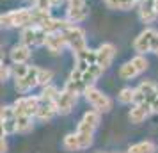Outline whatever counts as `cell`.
Wrapping results in <instances>:
<instances>
[{"mask_svg": "<svg viewBox=\"0 0 158 153\" xmlns=\"http://www.w3.org/2000/svg\"><path fill=\"white\" fill-rule=\"evenodd\" d=\"M100 121H101V112H98V110H89V112L84 114V117H82V121L78 123V128L77 130L78 132H94L98 128Z\"/></svg>", "mask_w": 158, "mask_h": 153, "instance_id": "14", "label": "cell"}, {"mask_svg": "<svg viewBox=\"0 0 158 153\" xmlns=\"http://www.w3.org/2000/svg\"><path fill=\"white\" fill-rule=\"evenodd\" d=\"M39 102L41 98L39 96H22L15 102V110H16V116H32L36 117L37 107H39Z\"/></svg>", "mask_w": 158, "mask_h": 153, "instance_id": "5", "label": "cell"}, {"mask_svg": "<svg viewBox=\"0 0 158 153\" xmlns=\"http://www.w3.org/2000/svg\"><path fill=\"white\" fill-rule=\"evenodd\" d=\"M151 110L153 112H158V87H156V98H155V102L151 103Z\"/></svg>", "mask_w": 158, "mask_h": 153, "instance_id": "33", "label": "cell"}, {"mask_svg": "<svg viewBox=\"0 0 158 153\" xmlns=\"http://www.w3.org/2000/svg\"><path fill=\"white\" fill-rule=\"evenodd\" d=\"M156 36V30L153 29H146L144 32H140L137 39L133 41V48H135L137 53H146V52H151V46H153V37Z\"/></svg>", "mask_w": 158, "mask_h": 153, "instance_id": "12", "label": "cell"}, {"mask_svg": "<svg viewBox=\"0 0 158 153\" xmlns=\"http://www.w3.org/2000/svg\"><path fill=\"white\" fill-rule=\"evenodd\" d=\"M37 73H39V68L32 66V68H30V71L27 73L23 79L15 80L16 91H18V93H22V95H25V93H29L30 89H34L36 86H39V82H37Z\"/></svg>", "mask_w": 158, "mask_h": 153, "instance_id": "9", "label": "cell"}, {"mask_svg": "<svg viewBox=\"0 0 158 153\" xmlns=\"http://www.w3.org/2000/svg\"><path fill=\"white\" fill-rule=\"evenodd\" d=\"M62 146H64L66 151H80L82 150V146H80V141H78V135H77V132L75 134H68L62 141Z\"/></svg>", "mask_w": 158, "mask_h": 153, "instance_id": "25", "label": "cell"}, {"mask_svg": "<svg viewBox=\"0 0 158 153\" xmlns=\"http://www.w3.org/2000/svg\"><path fill=\"white\" fill-rule=\"evenodd\" d=\"M149 112H153L151 110V103L144 102V103H133V107H131V110H130V121L131 123H142L146 117L149 116Z\"/></svg>", "mask_w": 158, "mask_h": 153, "instance_id": "15", "label": "cell"}, {"mask_svg": "<svg viewBox=\"0 0 158 153\" xmlns=\"http://www.w3.org/2000/svg\"><path fill=\"white\" fill-rule=\"evenodd\" d=\"M117 100L123 105H130V103H135V89L131 87H123L117 95Z\"/></svg>", "mask_w": 158, "mask_h": 153, "instance_id": "27", "label": "cell"}, {"mask_svg": "<svg viewBox=\"0 0 158 153\" xmlns=\"http://www.w3.org/2000/svg\"><path fill=\"white\" fill-rule=\"evenodd\" d=\"M27 2H32V4H34V2H36V0H27Z\"/></svg>", "mask_w": 158, "mask_h": 153, "instance_id": "36", "label": "cell"}, {"mask_svg": "<svg viewBox=\"0 0 158 153\" xmlns=\"http://www.w3.org/2000/svg\"><path fill=\"white\" fill-rule=\"evenodd\" d=\"M30 57V46H27L25 43H20V45H15L13 50H11V61L15 64H23L27 62Z\"/></svg>", "mask_w": 158, "mask_h": 153, "instance_id": "20", "label": "cell"}, {"mask_svg": "<svg viewBox=\"0 0 158 153\" xmlns=\"http://www.w3.org/2000/svg\"><path fill=\"white\" fill-rule=\"evenodd\" d=\"M30 68H32V66H29L27 62H23V64H15L13 66V77H15V80L23 79V77L30 71Z\"/></svg>", "mask_w": 158, "mask_h": 153, "instance_id": "28", "label": "cell"}, {"mask_svg": "<svg viewBox=\"0 0 158 153\" xmlns=\"http://www.w3.org/2000/svg\"><path fill=\"white\" fill-rule=\"evenodd\" d=\"M155 9H156V13H158V0H155Z\"/></svg>", "mask_w": 158, "mask_h": 153, "instance_id": "35", "label": "cell"}, {"mask_svg": "<svg viewBox=\"0 0 158 153\" xmlns=\"http://www.w3.org/2000/svg\"><path fill=\"white\" fill-rule=\"evenodd\" d=\"M155 53H156V55H158V48H156V50H155Z\"/></svg>", "mask_w": 158, "mask_h": 153, "instance_id": "37", "label": "cell"}, {"mask_svg": "<svg viewBox=\"0 0 158 153\" xmlns=\"http://www.w3.org/2000/svg\"><path fill=\"white\" fill-rule=\"evenodd\" d=\"M84 96H85L87 102L93 105V109L101 112V114L108 112V110L112 109V100L107 95H103L101 91H98L94 86H87V89L84 91Z\"/></svg>", "mask_w": 158, "mask_h": 153, "instance_id": "3", "label": "cell"}, {"mask_svg": "<svg viewBox=\"0 0 158 153\" xmlns=\"http://www.w3.org/2000/svg\"><path fill=\"white\" fill-rule=\"evenodd\" d=\"M34 128V123H32V116H18L16 119V132L18 134H29Z\"/></svg>", "mask_w": 158, "mask_h": 153, "instance_id": "24", "label": "cell"}, {"mask_svg": "<svg viewBox=\"0 0 158 153\" xmlns=\"http://www.w3.org/2000/svg\"><path fill=\"white\" fill-rule=\"evenodd\" d=\"M2 27H30L32 25V9L9 11L0 16Z\"/></svg>", "mask_w": 158, "mask_h": 153, "instance_id": "1", "label": "cell"}, {"mask_svg": "<svg viewBox=\"0 0 158 153\" xmlns=\"http://www.w3.org/2000/svg\"><path fill=\"white\" fill-rule=\"evenodd\" d=\"M0 119H2V135L16 134V119H18V116H16L15 107H2Z\"/></svg>", "mask_w": 158, "mask_h": 153, "instance_id": "8", "label": "cell"}, {"mask_svg": "<svg viewBox=\"0 0 158 153\" xmlns=\"http://www.w3.org/2000/svg\"><path fill=\"white\" fill-rule=\"evenodd\" d=\"M0 153H7V142H6V135H2V142H0Z\"/></svg>", "mask_w": 158, "mask_h": 153, "instance_id": "32", "label": "cell"}, {"mask_svg": "<svg viewBox=\"0 0 158 153\" xmlns=\"http://www.w3.org/2000/svg\"><path fill=\"white\" fill-rule=\"evenodd\" d=\"M77 98L78 95H75L71 91H68V89H62L60 93H59V98L55 105H57V112L59 114H69L75 107V103H77Z\"/></svg>", "mask_w": 158, "mask_h": 153, "instance_id": "11", "label": "cell"}, {"mask_svg": "<svg viewBox=\"0 0 158 153\" xmlns=\"http://www.w3.org/2000/svg\"><path fill=\"white\" fill-rule=\"evenodd\" d=\"M101 73H103V68L94 62V64H91V66L85 70V71H84V82H85L87 86H93L94 82L100 79Z\"/></svg>", "mask_w": 158, "mask_h": 153, "instance_id": "22", "label": "cell"}, {"mask_svg": "<svg viewBox=\"0 0 158 153\" xmlns=\"http://www.w3.org/2000/svg\"><path fill=\"white\" fill-rule=\"evenodd\" d=\"M52 2V6H60L62 4V0H50Z\"/></svg>", "mask_w": 158, "mask_h": 153, "instance_id": "34", "label": "cell"}, {"mask_svg": "<svg viewBox=\"0 0 158 153\" xmlns=\"http://www.w3.org/2000/svg\"><path fill=\"white\" fill-rule=\"evenodd\" d=\"M62 36H64L68 46H71V50L75 52V53H78V52H82V50H85V48H87L85 32L80 29V27L71 25L69 29H66L64 32H62Z\"/></svg>", "mask_w": 158, "mask_h": 153, "instance_id": "4", "label": "cell"}, {"mask_svg": "<svg viewBox=\"0 0 158 153\" xmlns=\"http://www.w3.org/2000/svg\"><path fill=\"white\" fill-rule=\"evenodd\" d=\"M139 16L144 23H153L155 18L158 16L156 9H155V0H140L139 6Z\"/></svg>", "mask_w": 158, "mask_h": 153, "instance_id": "16", "label": "cell"}, {"mask_svg": "<svg viewBox=\"0 0 158 153\" xmlns=\"http://www.w3.org/2000/svg\"><path fill=\"white\" fill-rule=\"evenodd\" d=\"M75 59H77V68L82 70V71H85L89 66L96 62L98 53H96V50H89V48H85V50L75 53Z\"/></svg>", "mask_w": 158, "mask_h": 153, "instance_id": "17", "label": "cell"}, {"mask_svg": "<svg viewBox=\"0 0 158 153\" xmlns=\"http://www.w3.org/2000/svg\"><path fill=\"white\" fill-rule=\"evenodd\" d=\"M11 75H13V68L11 66H6L2 62V70H0V79H2V82H6Z\"/></svg>", "mask_w": 158, "mask_h": 153, "instance_id": "31", "label": "cell"}, {"mask_svg": "<svg viewBox=\"0 0 158 153\" xmlns=\"http://www.w3.org/2000/svg\"><path fill=\"white\" fill-rule=\"evenodd\" d=\"M100 153H103V151H100Z\"/></svg>", "mask_w": 158, "mask_h": 153, "instance_id": "38", "label": "cell"}, {"mask_svg": "<svg viewBox=\"0 0 158 153\" xmlns=\"http://www.w3.org/2000/svg\"><path fill=\"white\" fill-rule=\"evenodd\" d=\"M146 68H148L146 57H144L142 53H137L133 59H130L128 62H124V64L119 68V77H121L123 80L135 79V77H139L142 71H146Z\"/></svg>", "mask_w": 158, "mask_h": 153, "instance_id": "2", "label": "cell"}, {"mask_svg": "<svg viewBox=\"0 0 158 153\" xmlns=\"http://www.w3.org/2000/svg\"><path fill=\"white\" fill-rule=\"evenodd\" d=\"M73 23L69 20H55V18H48V20H44L39 27L43 30H46L48 34L52 32H64L66 29H69Z\"/></svg>", "mask_w": 158, "mask_h": 153, "instance_id": "18", "label": "cell"}, {"mask_svg": "<svg viewBox=\"0 0 158 153\" xmlns=\"http://www.w3.org/2000/svg\"><path fill=\"white\" fill-rule=\"evenodd\" d=\"M156 84H153V82L146 80L142 82L139 87L135 89V103H153L155 102V98H156Z\"/></svg>", "mask_w": 158, "mask_h": 153, "instance_id": "10", "label": "cell"}, {"mask_svg": "<svg viewBox=\"0 0 158 153\" xmlns=\"http://www.w3.org/2000/svg\"><path fill=\"white\" fill-rule=\"evenodd\" d=\"M46 36L48 32L43 30L37 25H30V27H25L22 32V43H25L27 46H39V45L46 43Z\"/></svg>", "mask_w": 158, "mask_h": 153, "instance_id": "6", "label": "cell"}, {"mask_svg": "<svg viewBox=\"0 0 158 153\" xmlns=\"http://www.w3.org/2000/svg\"><path fill=\"white\" fill-rule=\"evenodd\" d=\"M34 7L41 9V11H50V7H53V6H52L50 0H36L34 2Z\"/></svg>", "mask_w": 158, "mask_h": 153, "instance_id": "30", "label": "cell"}, {"mask_svg": "<svg viewBox=\"0 0 158 153\" xmlns=\"http://www.w3.org/2000/svg\"><path fill=\"white\" fill-rule=\"evenodd\" d=\"M55 114H59L55 103L39 102V107H37V112H36V117L39 119V121H50Z\"/></svg>", "mask_w": 158, "mask_h": 153, "instance_id": "21", "label": "cell"}, {"mask_svg": "<svg viewBox=\"0 0 158 153\" xmlns=\"http://www.w3.org/2000/svg\"><path fill=\"white\" fill-rule=\"evenodd\" d=\"M98 53V59H96V64L101 66L103 70H107L108 66L112 64V61H114V55H115V46L112 43H103L96 50Z\"/></svg>", "mask_w": 158, "mask_h": 153, "instance_id": "13", "label": "cell"}, {"mask_svg": "<svg viewBox=\"0 0 158 153\" xmlns=\"http://www.w3.org/2000/svg\"><path fill=\"white\" fill-rule=\"evenodd\" d=\"M59 91L57 87H53V86H44L43 93L39 95V98H41V102H50V103H55L59 98Z\"/></svg>", "mask_w": 158, "mask_h": 153, "instance_id": "26", "label": "cell"}, {"mask_svg": "<svg viewBox=\"0 0 158 153\" xmlns=\"http://www.w3.org/2000/svg\"><path fill=\"white\" fill-rule=\"evenodd\" d=\"M89 15L85 0H69V7H68V20L71 23L84 22Z\"/></svg>", "mask_w": 158, "mask_h": 153, "instance_id": "7", "label": "cell"}, {"mask_svg": "<svg viewBox=\"0 0 158 153\" xmlns=\"http://www.w3.org/2000/svg\"><path fill=\"white\" fill-rule=\"evenodd\" d=\"M52 79H53V73L50 70H41L39 68V73H37V82H39V86H50Z\"/></svg>", "mask_w": 158, "mask_h": 153, "instance_id": "29", "label": "cell"}, {"mask_svg": "<svg viewBox=\"0 0 158 153\" xmlns=\"http://www.w3.org/2000/svg\"><path fill=\"white\" fill-rule=\"evenodd\" d=\"M155 151H156V146L153 144L151 141H142V142L131 144L126 153H155Z\"/></svg>", "mask_w": 158, "mask_h": 153, "instance_id": "23", "label": "cell"}, {"mask_svg": "<svg viewBox=\"0 0 158 153\" xmlns=\"http://www.w3.org/2000/svg\"><path fill=\"white\" fill-rule=\"evenodd\" d=\"M44 45H46V48H48L52 53H60L62 48H64L68 43H66L62 32H52V34L46 36V43Z\"/></svg>", "mask_w": 158, "mask_h": 153, "instance_id": "19", "label": "cell"}]
</instances>
